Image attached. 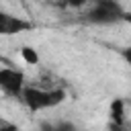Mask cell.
I'll use <instances>...</instances> for the list:
<instances>
[{
  "label": "cell",
  "instance_id": "6da1fadb",
  "mask_svg": "<svg viewBox=\"0 0 131 131\" xmlns=\"http://www.w3.org/2000/svg\"><path fill=\"white\" fill-rule=\"evenodd\" d=\"M23 104L31 111V113H39V111H47V108H55L57 104H61L66 100V90L59 86H27L20 92Z\"/></svg>",
  "mask_w": 131,
  "mask_h": 131
},
{
  "label": "cell",
  "instance_id": "7a4b0ae2",
  "mask_svg": "<svg viewBox=\"0 0 131 131\" xmlns=\"http://www.w3.org/2000/svg\"><path fill=\"white\" fill-rule=\"evenodd\" d=\"M127 18V10L117 0H94L92 8L86 12L84 20L90 25H117Z\"/></svg>",
  "mask_w": 131,
  "mask_h": 131
},
{
  "label": "cell",
  "instance_id": "3957f363",
  "mask_svg": "<svg viewBox=\"0 0 131 131\" xmlns=\"http://www.w3.org/2000/svg\"><path fill=\"white\" fill-rule=\"evenodd\" d=\"M27 78L16 68H0V90L10 98H20Z\"/></svg>",
  "mask_w": 131,
  "mask_h": 131
},
{
  "label": "cell",
  "instance_id": "277c9868",
  "mask_svg": "<svg viewBox=\"0 0 131 131\" xmlns=\"http://www.w3.org/2000/svg\"><path fill=\"white\" fill-rule=\"evenodd\" d=\"M33 29H35V25H33L31 20L0 10V35H4V37H12V35L29 33V31H33Z\"/></svg>",
  "mask_w": 131,
  "mask_h": 131
},
{
  "label": "cell",
  "instance_id": "5b68a950",
  "mask_svg": "<svg viewBox=\"0 0 131 131\" xmlns=\"http://www.w3.org/2000/svg\"><path fill=\"white\" fill-rule=\"evenodd\" d=\"M108 117H111V127L119 129V127L125 125V100H123V98H115V100L111 102Z\"/></svg>",
  "mask_w": 131,
  "mask_h": 131
},
{
  "label": "cell",
  "instance_id": "8992f818",
  "mask_svg": "<svg viewBox=\"0 0 131 131\" xmlns=\"http://www.w3.org/2000/svg\"><path fill=\"white\" fill-rule=\"evenodd\" d=\"M20 55H23V59H25L29 66H35V63H39V53H37L33 47H29V45H25V47L20 49Z\"/></svg>",
  "mask_w": 131,
  "mask_h": 131
},
{
  "label": "cell",
  "instance_id": "52a82bcc",
  "mask_svg": "<svg viewBox=\"0 0 131 131\" xmlns=\"http://www.w3.org/2000/svg\"><path fill=\"white\" fill-rule=\"evenodd\" d=\"M68 6H74V8H78V6H82V4H86V0H63Z\"/></svg>",
  "mask_w": 131,
  "mask_h": 131
}]
</instances>
